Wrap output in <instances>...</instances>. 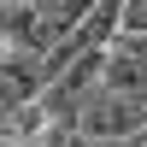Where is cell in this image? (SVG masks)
<instances>
[{
  "instance_id": "1",
  "label": "cell",
  "mask_w": 147,
  "mask_h": 147,
  "mask_svg": "<svg viewBox=\"0 0 147 147\" xmlns=\"http://www.w3.org/2000/svg\"><path fill=\"white\" fill-rule=\"evenodd\" d=\"M136 129H147V112L136 100H124V94L94 88L77 106V136H88V141H118V136H136Z\"/></svg>"
},
{
  "instance_id": "2",
  "label": "cell",
  "mask_w": 147,
  "mask_h": 147,
  "mask_svg": "<svg viewBox=\"0 0 147 147\" xmlns=\"http://www.w3.org/2000/svg\"><path fill=\"white\" fill-rule=\"evenodd\" d=\"M100 88L136 100V94H147V71H141L129 53H118V47H112V53H106V65H100Z\"/></svg>"
},
{
  "instance_id": "3",
  "label": "cell",
  "mask_w": 147,
  "mask_h": 147,
  "mask_svg": "<svg viewBox=\"0 0 147 147\" xmlns=\"http://www.w3.org/2000/svg\"><path fill=\"white\" fill-rule=\"evenodd\" d=\"M35 82H41V71H35L24 53H12V59H6V71H0V100H6V118L18 112V106H30Z\"/></svg>"
},
{
  "instance_id": "4",
  "label": "cell",
  "mask_w": 147,
  "mask_h": 147,
  "mask_svg": "<svg viewBox=\"0 0 147 147\" xmlns=\"http://www.w3.org/2000/svg\"><path fill=\"white\" fill-rule=\"evenodd\" d=\"M124 35H147V0H124Z\"/></svg>"
},
{
  "instance_id": "5",
  "label": "cell",
  "mask_w": 147,
  "mask_h": 147,
  "mask_svg": "<svg viewBox=\"0 0 147 147\" xmlns=\"http://www.w3.org/2000/svg\"><path fill=\"white\" fill-rule=\"evenodd\" d=\"M118 53H129V59L147 71V35H124V41H118Z\"/></svg>"
},
{
  "instance_id": "6",
  "label": "cell",
  "mask_w": 147,
  "mask_h": 147,
  "mask_svg": "<svg viewBox=\"0 0 147 147\" xmlns=\"http://www.w3.org/2000/svg\"><path fill=\"white\" fill-rule=\"evenodd\" d=\"M124 147H147V129H136V136H129V141H124Z\"/></svg>"
},
{
  "instance_id": "7",
  "label": "cell",
  "mask_w": 147,
  "mask_h": 147,
  "mask_svg": "<svg viewBox=\"0 0 147 147\" xmlns=\"http://www.w3.org/2000/svg\"><path fill=\"white\" fill-rule=\"evenodd\" d=\"M65 147H88V136H71V141H65Z\"/></svg>"
}]
</instances>
